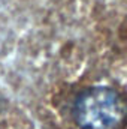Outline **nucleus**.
<instances>
[{
  "mask_svg": "<svg viewBox=\"0 0 127 129\" xmlns=\"http://www.w3.org/2000/svg\"><path fill=\"white\" fill-rule=\"evenodd\" d=\"M72 116L79 129H121L127 122V101L108 86L90 87L76 96Z\"/></svg>",
  "mask_w": 127,
  "mask_h": 129,
  "instance_id": "obj_1",
  "label": "nucleus"
}]
</instances>
